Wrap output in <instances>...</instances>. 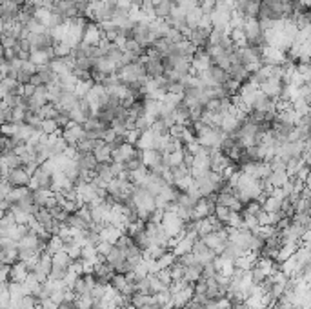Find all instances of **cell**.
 Segmentation results:
<instances>
[{"mask_svg":"<svg viewBox=\"0 0 311 309\" xmlns=\"http://www.w3.org/2000/svg\"><path fill=\"white\" fill-rule=\"evenodd\" d=\"M64 137V140L68 142L69 145H78L86 138V129H84L82 124H76V122H69L66 127L60 133Z\"/></svg>","mask_w":311,"mask_h":309,"instance_id":"6da1fadb","label":"cell"},{"mask_svg":"<svg viewBox=\"0 0 311 309\" xmlns=\"http://www.w3.org/2000/svg\"><path fill=\"white\" fill-rule=\"evenodd\" d=\"M193 254L197 256V262L201 264V266H206V264H211V262H215V258L219 256V254L215 253L211 247H207V244L202 238H199V240L195 242L193 246Z\"/></svg>","mask_w":311,"mask_h":309,"instance_id":"7a4b0ae2","label":"cell"},{"mask_svg":"<svg viewBox=\"0 0 311 309\" xmlns=\"http://www.w3.org/2000/svg\"><path fill=\"white\" fill-rule=\"evenodd\" d=\"M6 180L13 185V187H28V185L31 184V175L28 173L26 167H17V169H11V171H9Z\"/></svg>","mask_w":311,"mask_h":309,"instance_id":"3957f363","label":"cell"},{"mask_svg":"<svg viewBox=\"0 0 311 309\" xmlns=\"http://www.w3.org/2000/svg\"><path fill=\"white\" fill-rule=\"evenodd\" d=\"M117 275V271L111 268L108 262H98L97 266H95V271H93V276L97 278V284H102V286H108L111 284L113 280V276Z\"/></svg>","mask_w":311,"mask_h":309,"instance_id":"277c9868","label":"cell"},{"mask_svg":"<svg viewBox=\"0 0 311 309\" xmlns=\"http://www.w3.org/2000/svg\"><path fill=\"white\" fill-rule=\"evenodd\" d=\"M209 35H211V29L195 28L191 29V33L187 35V40L191 42L197 49H206L209 46Z\"/></svg>","mask_w":311,"mask_h":309,"instance_id":"5b68a950","label":"cell"},{"mask_svg":"<svg viewBox=\"0 0 311 309\" xmlns=\"http://www.w3.org/2000/svg\"><path fill=\"white\" fill-rule=\"evenodd\" d=\"M137 155H138L137 145L126 142V144H122L118 149L113 151V162H117V164H124V162L131 160V158L137 157Z\"/></svg>","mask_w":311,"mask_h":309,"instance_id":"8992f818","label":"cell"},{"mask_svg":"<svg viewBox=\"0 0 311 309\" xmlns=\"http://www.w3.org/2000/svg\"><path fill=\"white\" fill-rule=\"evenodd\" d=\"M76 164L80 169H86V171L95 173L98 167V160L95 157V153H88V151H78L76 155Z\"/></svg>","mask_w":311,"mask_h":309,"instance_id":"52a82bcc","label":"cell"},{"mask_svg":"<svg viewBox=\"0 0 311 309\" xmlns=\"http://www.w3.org/2000/svg\"><path fill=\"white\" fill-rule=\"evenodd\" d=\"M213 66V62L209 58L204 49H199L197 53H195L193 60H191V68H193L195 73H202V71H207V69Z\"/></svg>","mask_w":311,"mask_h":309,"instance_id":"ba28073f","label":"cell"},{"mask_svg":"<svg viewBox=\"0 0 311 309\" xmlns=\"http://www.w3.org/2000/svg\"><path fill=\"white\" fill-rule=\"evenodd\" d=\"M228 73H229V78L235 80L237 84H240V86L249 82V78H251V71H249L246 66H242V64H233Z\"/></svg>","mask_w":311,"mask_h":309,"instance_id":"9c48e42d","label":"cell"},{"mask_svg":"<svg viewBox=\"0 0 311 309\" xmlns=\"http://www.w3.org/2000/svg\"><path fill=\"white\" fill-rule=\"evenodd\" d=\"M124 235V231L120 229V227L117 226H111V224H106V226L102 227V231H100V236H102V240L110 242V244H117L118 238Z\"/></svg>","mask_w":311,"mask_h":309,"instance_id":"30bf717a","label":"cell"},{"mask_svg":"<svg viewBox=\"0 0 311 309\" xmlns=\"http://www.w3.org/2000/svg\"><path fill=\"white\" fill-rule=\"evenodd\" d=\"M29 276V268L26 262L18 260L17 264L11 266V282H26Z\"/></svg>","mask_w":311,"mask_h":309,"instance_id":"8fae6325","label":"cell"},{"mask_svg":"<svg viewBox=\"0 0 311 309\" xmlns=\"http://www.w3.org/2000/svg\"><path fill=\"white\" fill-rule=\"evenodd\" d=\"M95 157H97L98 164H106V162H113V149L110 147V144H106L104 142L100 147H97L95 149Z\"/></svg>","mask_w":311,"mask_h":309,"instance_id":"7c38bea8","label":"cell"},{"mask_svg":"<svg viewBox=\"0 0 311 309\" xmlns=\"http://www.w3.org/2000/svg\"><path fill=\"white\" fill-rule=\"evenodd\" d=\"M202 17H204V11H202V7H201V6H197L195 9H191V11H189V13L186 15L187 26H189L191 29L199 28V24H201Z\"/></svg>","mask_w":311,"mask_h":309,"instance_id":"4fadbf2b","label":"cell"},{"mask_svg":"<svg viewBox=\"0 0 311 309\" xmlns=\"http://www.w3.org/2000/svg\"><path fill=\"white\" fill-rule=\"evenodd\" d=\"M73 309H95V298L91 295H76Z\"/></svg>","mask_w":311,"mask_h":309,"instance_id":"5bb4252c","label":"cell"},{"mask_svg":"<svg viewBox=\"0 0 311 309\" xmlns=\"http://www.w3.org/2000/svg\"><path fill=\"white\" fill-rule=\"evenodd\" d=\"M64 246H66V242H64V238H60L58 235H53V236H51V238L48 240V247H46V253L56 254L58 251H64Z\"/></svg>","mask_w":311,"mask_h":309,"instance_id":"9a60e30c","label":"cell"},{"mask_svg":"<svg viewBox=\"0 0 311 309\" xmlns=\"http://www.w3.org/2000/svg\"><path fill=\"white\" fill-rule=\"evenodd\" d=\"M71 262H73V258H71V256H69L66 251H58L56 254H53V266H55V268L69 269Z\"/></svg>","mask_w":311,"mask_h":309,"instance_id":"2e32d148","label":"cell"},{"mask_svg":"<svg viewBox=\"0 0 311 309\" xmlns=\"http://www.w3.org/2000/svg\"><path fill=\"white\" fill-rule=\"evenodd\" d=\"M231 213H233V209H229V207H226V206H219V204H217V209H215V217L220 220L224 226L228 224V220H229V217H231Z\"/></svg>","mask_w":311,"mask_h":309,"instance_id":"e0dca14e","label":"cell"},{"mask_svg":"<svg viewBox=\"0 0 311 309\" xmlns=\"http://www.w3.org/2000/svg\"><path fill=\"white\" fill-rule=\"evenodd\" d=\"M38 300V298H37ZM60 306L55 302V300H51V298H42L38 300V309H58Z\"/></svg>","mask_w":311,"mask_h":309,"instance_id":"ac0fdd59","label":"cell"},{"mask_svg":"<svg viewBox=\"0 0 311 309\" xmlns=\"http://www.w3.org/2000/svg\"><path fill=\"white\" fill-rule=\"evenodd\" d=\"M98 249V253H100V256H108V254L111 253V249H113V244H110V242H106V240H100V244L97 246Z\"/></svg>","mask_w":311,"mask_h":309,"instance_id":"d6986e66","label":"cell"},{"mask_svg":"<svg viewBox=\"0 0 311 309\" xmlns=\"http://www.w3.org/2000/svg\"><path fill=\"white\" fill-rule=\"evenodd\" d=\"M76 280H78V275H76V273H73V271H68V275H66V278H64L66 286H68V288H71V289L75 288Z\"/></svg>","mask_w":311,"mask_h":309,"instance_id":"ffe728a7","label":"cell"},{"mask_svg":"<svg viewBox=\"0 0 311 309\" xmlns=\"http://www.w3.org/2000/svg\"><path fill=\"white\" fill-rule=\"evenodd\" d=\"M202 2H204V0H199V4H202Z\"/></svg>","mask_w":311,"mask_h":309,"instance_id":"44dd1931","label":"cell"},{"mask_svg":"<svg viewBox=\"0 0 311 309\" xmlns=\"http://www.w3.org/2000/svg\"><path fill=\"white\" fill-rule=\"evenodd\" d=\"M71 2H76V0H71Z\"/></svg>","mask_w":311,"mask_h":309,"instance_id":"7402d4cb","label":"cell"}]
</instances>
